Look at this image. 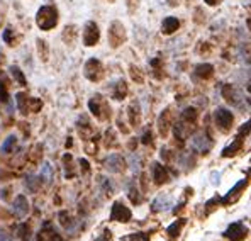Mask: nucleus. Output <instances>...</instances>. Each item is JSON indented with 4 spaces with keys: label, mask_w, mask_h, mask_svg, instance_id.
<instances>
[{
    "label": "nucleus",
    "mask_w": 251,
    "mask_h": 241,
    "mask_svg": "<svg viewBox=\"0 0 251 241\" xmlns=\"http://www.w3.org/2000/svg\"><path fill=\"white\" fill-rule=\"evenodd\" d=\"M34 21H36V26H38L41 31L50 32V31H53L58 26V22H60V10H58V7L54 5V3H44V5H41L38 9Z\"/></svg>",
    "instance_id": "obj_1"
},
{
    "label": "nucleus",
    "mask_w": 251,
    "mask_h": 241,
    "mask_svg": "<svg viewBox=\"0 0 251 241\" xmlns=\"http://www.w3.org/2000/svg\"><path fill=\"white\" fill-rule=\"evenodd\" d=\"M127 39V32H126V27L121 21H112L109 26V31H107V41H109L110 48H121Z\"/></svg>",
    "instance_id": "obj_2"
},
{
    "label": "nucleus",
    "mask_w": 251,
    "mask_h": 241,
    "mask_svg": "<svg viewBox=\"0 0 251 241\" xmlns=\"http://www.w3.org/2000/svg\"><path fill=\"white\" fill-rule=\"evenodd\" d=\"M104 75H105V70H104V65H102L100 60H97V58H88V60L85 61L83 77L87 80L97 83V81H100L104 79Z\"/></svg>",
    "instance_id": "obj_3"
},
{
    "label": "nucleus",
    "mask_w": 251,
    "mask_h": 241,
    "mask_svg": "<svg viewBox=\"0 0 251 241\" xmlns=\"http://www.w3.org/2000/svg\"><path fill=\"white\" fill-rule=\"evenodd\" d=\"M16 104H17V109L21 110L22 114H27V112H39L43 107V102L36 97H29L27 94L24 92H19L16 94Z\"/></svg>",
    "instance_id": "obj_4"
},
{
    "label": "nucleus",
    "mask_w": 251,
    "mask_h": 241,
    "mask_svg": "<svg viewBox=\"0 0 251 241\" xmlns=\"http://www.w3.org/2000/svg\"><path fill=\"white\" fill-rule=\"evenodd\" d=\"M88 109H90V112L100 121H105L107 117L110 116V107L102 95H94V97L88 101Z\"/></svg>",
    "instance_id": "obj_5"
},
{
    "label": "nucleus",
    "mask_w": 251,
    "mask_h": 241,
    "mask_svg": "<svg viewBox=\"0 0 251 241\" xmlns=\"http://www.w3.org/2000/svg\"><path fill=\"white\" fill-rule=\"evenodd\" d=\"M82 41L87 48L97 46L99 44V41H100V29H99V24L95 21L85 22L82 31Z\"/></svg>",
    "instance_id": "obj_6"
},
{
    "label": "nucleus",
    "mask_w": 251,
    "mask_h": 241,
    "mask_svg": "<svg viewBox=\"0 0 251 241\" xmlns=\"http://www.w3.org/2000/svg\"><path fill=\"white\" fill-rule=\"evenodd\" d=\"M214 121H216L217 128H219L221 131H229L234 117H232L231 110L223 109V107H221V109H217L216 114H214Z\"/></svg>",
    "instance_id": "obj_7"
},
{
    "label": "nucleus",
    "mask_w": 251,
    "mask_h": 241,
    "mask_svg": "<svg viewBox=\"0 0 251 241\" xmlns=\"http://www.w3.org/2000/svg\"><path fill=\"white\" fill-rule=\"evenodd\" d=\"M246 235H248V228H246L241 221L229 224V228H227L226 233H224V236L229 238L231 241H243L246 238Z\"/></svg>",
    "instance_id": "obj_8"
},
{
    "label": "nucleus",
    "mask_w": 251,
    "mask_h": 241,
    "mask_svg": "<svg viewBox=\"0 0 251 241\" xmlns=\"http://www.w3.org/2000/svg\"><path fill=\"white\" fill-rule=\"evenodd\" d=\"M132 217L129 207H126L123 202H114L112 211H110V219L112 221H119V222H127Z\"/></svg>",
    "instance_id": "obj_9"
},
{
    "label": "nucleus",
    "mask_w": 251,
    "mask_h": 241,
    "mask_svg": "<svg viewBox=\"0 0 251 241\" xmlns=\"http://www.w3.org/2000/svg\"><path fill=\"white\" fill-rule=\"evenodd\" d=\"M192 148L195 151H199V153H207L210 148H212V139L205 133H197L192 138Z\"/></svg>",
    "instance_id": "obj_10"
},
{
    "label": "nucleus",
    "mask_w": 251,
    "mask_h": 241,
    "mask_svg": "<svg viewBox=\"0 0 251 241\" xmlns=\"http://www.w3.org/2000/svg\"><path fill=\"white\" fill-rule=\"evenodd\" d=\"M105 168L109 170L110 173H121V172H124V168H126V160L121 155H109L107 157V160H105Z\"/></svg>",
    "instance_id": "obj_11"
},
{
    "label": "nucleus",
    "mask_w": 251,
    "mask_h": 241,
    "mask_svg": "<svg viewBox=\"0 0 251 241\" xmlns=\"http://www.w3.org/2000/svg\"><path fill=\"white\" fill-rule=\"evenodd\" d=\"M12 211H14V214L16 216H19V217H25L27 216V213H29V201H27V197L25 195H17L16 199H14V202H12Z\"/></svg>",
    "instance_id": "obj_12"
},
{
    "label": "nucleus",
    "mask_w": 251,
    "mask_h": 241,
    "mask_svg": "<svg viewBox=\"0 0 251 241\" xmlns=\"http://www.w3.org/2000/svg\"><path fill=\"white\" fill-rule=\"evenodd\" d=\"M151 172H153V180L156 185H163L167 184L170 180V175H168V170L165 168L161 163H153V166H151Z\"/></svg>",
    "instance_id": "obj_13"
},
{
    "label": "nucleus",
    "mask_w": 251,
    "mask_h": 241,
    "mask_svg": "<svg viewBox=\"0 0 251 241\" xmlns=\"http://www.w3.org/2000/svg\"><path fill=\"white\" fill-rule=\"evenodd\" d=\"M21 38H22V36L17 34V31L12 27V26H7V27L3 29V32H2V41L7 44V46H10V48L17 46V44H19V41H21Z\"/></svg>",
    "instance_id": "obj_14"
},
{
    "label": "nucleus",
    "mask_w": 251,
    "mask_h": 241,
    "mask_svg": "<svg viewBox=\"0 0 251 241\" xmlns=\"http://www.w3.org/2000/svg\"><path fill=\"white\" fill-rule=\"evenodd\" d=\"M170 207H172V197L168 194H160L151 204V209L154 213H163V211H168Z\"/></svg>",
    "instance_id": "obj_15"
},
{
    "label": "nucleus",
    "mask_w": 251,
    "mask_h": 241,
    "mask_svg": "<svg viewBox=\"0 0 251 241\" xmlns=\"http://www.w3.org/2000/svg\"><path fill=\"white\" fill-rule=\"evenodd\" d=\"M76 36H78V27H76L75 24L65 26V29H63V32H61V39L66 46H73L76 41Z\"/></svg>",
    "instance_id": "obj_16"
},
{
    "label": "nucleus",
    "mask_w": 251,
    "mask_h": 241,
    "mask_svg": "<svg viewBox=\"0 0 251 241\" xmlns=\"http://www.w3.org/2000/svg\"><path fill=\"white\" fill-rule=\"evenodd\" d=\"M178 29H180V21L173 16L167 17V19H163V22H161V32L163 34H173Z\"/></svg>",
    "instance_id": "obj_17"
},
{
    "label": "nucleus",
    "mask_w": 251,
    "mask_h": 241,
    "mask_svg": "<svg viewBox=\"0 0 251 241\" xmlns=\"http://www.w3.org/2000/svg\"><path fill=\"white\" fill-rule=\"evenodd\" d=\"M112 95L117 101H123V99L127 95V83L124 80H117L116 83L112 85Z\"/></svg>",
    "instance_id": "obj_18"
},
{
    "label": "nucleus",
    "mask_w": 251,
    "mask_h": 241,
    "mask_svg": "<svg viewBox=\"0 0 251 241\" xmlns=\"http://www.w3.org/2000/svg\"><path fill=\"white\" fill-rule=\"evenodd\" d=\"M10 75H12V79L17 81V83L21 85V87H25L27 85V80H25V75H24V72L19 68L17 65H14V66H10Z\"/></svg>",
    "instance_id": "obj_19"
},
{
    "label": "nucleus",
    "mask_w": 251,
    "mask_h": 241,
    "mask_svg": "<svg viewBox=\"0 0 251 241\" xmlns=\"http://www.w3.org/2000/svg\"><path fill=\"white\" fill-rule=\"evenodd\" d=\"M36 43H38V54H39V58H41L43 63H46L48 58H50V46H48V41L46 39H38Z\"/></svg>",
    "instance_id": "obj_20"
},
{
    "label": "nucleus",
    "mask_w": 251,
    "mask_h": 241,
    "mask_svg": "<svg viewBox=\"0 0 251 241\" xmlns=\"http://www.w3.org/2000/svg\"><path fill=\"white\" fill-rule=\"evenodd\" d=\"M16 146H17V138H16V136H9V138L2 143L0 151H2L3 155H9V153H12V151L16 150Z\"/></svg>",
    "instance_id": "obj_21"
},
{
    "label": "nucleus",
    "mask_w": 251,
    "mask_h": 241,
    "mask_svg": "<svg viewBox=\"0 0 251 241\" xmlns=\"http://www.w3.org/2000/svg\"><path fill=\"white\" fill-rule=\"evenodd\" d=\"M39 177L46 182V184H50L51 180H53V177H54V172H53V166L50 165V163H43L41 165V173H39Z\"/></svg>",
    "instance_id": "obj_22"
},
{
    "label": "nucleus",
    "mask_w": 251,
    "mask_h": 241,
    "mask_svg": "<svg viewBox=\"0 0 251 241\" xmlns=\"http://www.w3.org/2000/svg\"><path fill=\"white\" fill-rule=\"evenodd\" d=\"M41 177H34V175H29L25 177V187L29 188L31 192H38L39 187H41Z\"/></svg>",
    "instance_id": "obj_23"
},
{
    "label": "nucleus",
    "mask_w": 251,
    "mask_h": 241,
    "mask_svg": "<svg viewBox=\"0 0 251 241\" xmlns=\"http://www.w3.org/2000/svg\"><path fill=\"white\" fill-rule=\"evenodd\" d=\"M183 224H185V219L175 221L173 224H170V226H168L167 233H168L170 236H173V238H175V236H178V235H180V229H182V226H183Z\"/></svg>",
    "instance_id": "obj_24"
},
{
    "label": "nucleus",
    "mask_w": 251,
    "mask_h": 241,
    "mask_svg": "<svg viewBox=\"0 0 251 241\" xmlns=\"http://www.w3.org/2000/svg\"><path fill=\"white\" fill-rule=\"evenodd\" d=\"M182 121L188 122V124H192V122L197 121V110L194 109V107H188L182 112Z\"/></svg>",
    "instance_id": "obj_25"
},
{
    "label": "nucleus",
    "mask_w": 251,
    "mask_h": 241,
    "mask_svg": "<svg viewBox=\"0 0 251 241\" xmlns=\"http://www.w3.org/2000/svg\"><path fill=\"white\" fill-rule=\"evenodd\" d=\"M195 75L202 77V79H207V77L212 75V66L210 65H199L197 68H195Z\"/></svg>",
    "instance_id": "obj_26"
},
{
    "label": "nucleus",
    "mask_w": 251,
    "mask_h": 241,
    "mask_svg": "<svg viewBox=\"0 0 251 241\" xmlns=\"http://www.w3.org/2000/svg\"><path fill=\"white\" fill-rule=\"evenodd\" d=\"M123 241H150V235L148 233H132V235L124 236Z\"/></svg>",
    "instance_id": "obj_27"
},
{
    "label": "nucleus",
    "mask_w": 251,
    "mask_h": 241,
    "mask_svg": "<svg viewBox=\"0 0 251 241\" xmlns=\"http://www.w3.org/2000/svg\"><path fill=\"white\" fill-rule=\"evenodd\" d=\"M178 163H180L182 166H185V168H190V166L195 163V158L192 157L190 153H187V151H185V153L180 155V161H178Z\"/></svg>",
    "instance_id": "obj_28"
},
{
    "label": "nucleus",
    "mask_w": 251,
    "mask_h": 241,
    "mask_svg": "<svg viewBox=\"0 0 251 241\" xmlns=\"http://www.w3.org/2000/svg\"><path fill=\"white\" fill-rule=\"evenodd\" d=\"M60 221H61V224L65 226L66 229H72L73 228V219L70 217L68 213H65V211H63V213H60Z\"/></svg>",
    "instance_id": "obj_29"
},
{
    "label": "nucleus",
    "mask_w": 251,
    "mask_h": 241,
    "mask_svg": "<svg viewBox=\"0 0 251 241\" xmlns=\"http://www.w3.org/2000/svg\"><path fill=\"white\" fill-rule=\"evenodd\" d=\"M0 101L9 102V87L5 81H0Z\"/></svg>",
    "instance_id": "obj_30"
},
{
    "label": "nucleus",
    "mask_w": 251,
    "mask_h": 241,
    "mask_svg": "<svg viewBox=\"0 0 251 241\" xmlns=\"http://www.w3.org/2000/svg\"><path fill=\"white\" fill-rule=\"evenodd\" d=\"M17 231H19V236L22 240H29V236H31V228H29L27 224H21L19 226V229H17Z\"/></svg>",
    "instance_id": "obj_31"
},
{
    "label": "nucleus",
    "mask_w": 251,
    "mask_h": 241,
    "mask_svg": "<svg viewBox=\"0 0 251 241\" xmlns=\"http://www.w3.org/2000/svg\"><path fill=\"white\" fill-rule=\"evenodd\" d=\"M139 7V0H127V10L129 14H134Z\"/></svg>",
    "instance_id": "obj_32"
},
{
    "label": "nucleus",
    "mask_w": 251,
    "mask_h": 241,
    "mask_svg": "<svg viewBox=\"0 0 251 241\" xmlns=\"http://www.w3.org/2000/svg\"><path fill=\"white\" fill-rule=\"evenodd\" d=\"M0 241H16L12 238V236L9 235V233H5V231H0Z\"/></svg>",
    "instance_id": "obj_33"
},
{
    "label": "nucleus",
    "mask_w": 251,
    "mask_h": 241,
    "mask_svg": "<svg viewBox=\"0 0 251 241\" xmlns=\"http://www.w3.org/2000/svg\"><path fill=\"white\" fill-rule=\"evenodd\" d=\"M143 143H151V133H146L145 134V138H143Z\"/></svg>",
    "instance_id": "obj_34"
},
{
    "label": "nucleus",
    "mask_w": 251,
    "mask_h": 241,
    "mask_svg": "<svg viewBox=\"0 0 251 241\" xmlns=\"http://www.w3.org/2000/svg\"><path fill=\"white\" fill-rule=\"evenodd\" d=\"M205 2H207L209 5H216V3L219 2V0H205Z\"/></svg>",
    "instance_id": "obj_35"
},
{
    "label": "nucleus",
    "mask_w": 251,
    "mask_h": 241,
    "mask_svg": "<svg viewBox=\"0 0 251 241\" xmlns=\"http://www.w3.org/2000/svg\"><path fill=\"white\" fill-rule=\"evenodd\" d=\"M109 2H114V0H109Z\"/></svg>",
    "instance_id": "obj_36"
}]
</instances>
